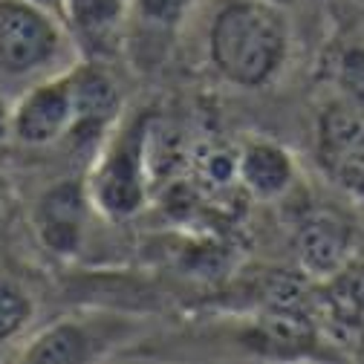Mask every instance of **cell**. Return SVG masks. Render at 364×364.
Instances as JSON below:
<instances>
[{"label":"cell","mask_w":364,"mask_h":364,"mask_svg":"<svg viewBox=\"0 0 364 364\" xmlns=\"http://www.w3.org/2000/svg\"><path fill=\"white\" fill-rule=\"evenodd\" d=\"M292 21L269 0H223L205 29V61L235 90L278 84L292 58Z\"/></svg>","instance_id":"cell-1"},{"label":"cell","mask_w":364,"mask_h":364,"mask_svg":"<svg viewBox=\"0 0 364 364\" xmlns=\"http://www.w3.org/2000/svg\"><path fill=\"white\" fill-rule=\"evenodd\" d=\"M154 130L151 107L124 110L99 142L84 173L96 214L110 223H127L148 208L154 186Z\"/></svg>","instance_id":"cell-2"},{"label":"cell","mask_w":364,"mask_h":364,"mask_svg":"<svg viewBox=\"0 0 364 364\" xmlns=\"http://www.w3.org/2000/svg\"><path fill=\"white\" fill-rule=\"evenodd\" d=\"M61 15L41 0H0V78L32 84L78 61Z\"/></svg>","instance_id":"cell-3"},{"label":"cell","mask_w":364,"mask_h":364,"mask_svg":"<svg viewBox=\"0 0 364 364\" xmlns=\"http://www.w3.org/2000/svg\"><path fill=\"white\" fill-rule=\"evenodd\" d=\"M145 324L139 315L119 309H81L38 327L18 350L21 361H102L139 341Z\"/></svg>","instance_id":"cell-4"},{"label":"cell","mask_w":364,"mask_h":364,"mask_svg":"<svg viewBox=\"0 0 364 364\" xmlns=\"http://www.w3.org/2000/svg\"><path fill=\"white\" fill-rule=\"evenodd\" d=\"M96 214L87 194L84 176H64L43 188L32 208L29 223L38 243L58 260H75L87 246L90 217Z\"/></svg>","instance_id":"cell-5"},{"label":"cell","mask_w":364,"mask_h":364,"mask_svg":"<svg viewBox=\"0 0 364 364\" xmlns=\"http://www.w3.org/2000/svg\"><path fill=\"white\" fill-rule=\"evenodd\" d=\"M75 122L70 67L26 84L12 105V139L23 148H53L67 139Z\"/></svg>","instance_id":"cell-6"},{"label":"cell","mask_w":364,"mask_h":364,"mask_svg":"<svg viewBox=\"0 0 364 364\" xmlns=\"http://www.w3.org/2000/svg\"><path fill=\"white\" fill-rule=\"evenodd\" d=\"M130 0H58V15L81 58L105 61L124 43Z\"/></svg>","instance_id":"cell-7"},{"label":"cell","mask_w":364,"mask_h":364,"mask_svg":"<svg viewBox=\"0 0 364 364\" xmlns=\"http://www.w3.org/2000/svg\"><path fill=\"white\" fill-rule=\"evenodd\" d=\"M191 6L194 0H130L122 47H127L136 67L151 70L162 61Z\"/></svg>","instance_id":"cell-8"},{"label":"cell","mask_w":364,"mask_h":364,"mask_svg":"<svg viewBox=\"0 0 364 364\" xmlns=\"http://www.w3.org/2000/svg\"><path fill=\"white\" fill-rule=\"evenodd\" d=\"M298 182L295 154L269 136H252L237 151V186L263 203L284 200Z\"/></svg>","instance_id":"cell-9"},{"label":"cell","mask_w":364,"mask_h":364,"mask_svg":"<svg viewBox=\"0 0 364 364\" xmlns=\"http://www.w3.org/2000/svg\"><path fill=\"white\" fill-rule=\"evenodd\" d=\"M353 252L350 229L333 214H312L298 232L301 266L315 278H333L347 266Z\"/></svg>","instance_id":"cell-10"},{"label":"cell","mask_w":364,"mask_h":364,"mask_svg":"<svg viewBox=\"0 0 364 364\" xmlns=\"http://www.w3.org/2000/svg\"><path fill=\"white\" fill-rule=\"evenodd\" d=\"M35 318L38 301L32 289L9 272H0V353L12 344H23Z\"/></svg>","instance_id":"cell-11"},{"label":"cell","mask_w":364,"mask_h":364,"mask_svg":"<svg viewBox=\"0 0 364 364\" xmlns=\"http://www.w3.org/2000/svg\"><path fill=\"white\" fill-rule=\"evenodd\" d=\"M327 67H330L336 96L364 110V38L358 35L344 38L336 47Z\"/></svg>","instance_id":"cell-12"},{"label":"cell","mask_w":364,"mask_h":364,"mask_svg":"<svg viewBox=\"0 0 364 364\" xmlns=\"http://www.w3.org/2000/svg\"><path fill=\"white\" fill-rule=\"evenodd\" d=\"M330 168H333V173L338 176V182L350 194L364 200V136L350 151H344Z\"/></svg>","instance_id":"cell-13"},{"label":"cell","mask_w":364,"mask_h":364,"mask_svg":"<svg viewBox=\"0 0 364 364\" xmlns=\"http://www.w3.org/2000/svg\"><path fill=\"white\" fill-rule=\"evenodd\" d=\"M12 99L0 90V148L6 142H12Z\"/></svg>","instance_id":"cell-14"},{"label":"cell","mask_w":364,"mask_h":364,"mask_svg":"<svg viewBox=\"0 0 364 364\" xmlns=\"http://www.w3.org/2000/svg\"><path fill=\"white\" fill-rule=\"evenodd\" d=\"M269 4H275V6H281V9H298V6H304V4H309V0H269Z\"/></svg>","instance_id":"cell-15"}]
</instances>
